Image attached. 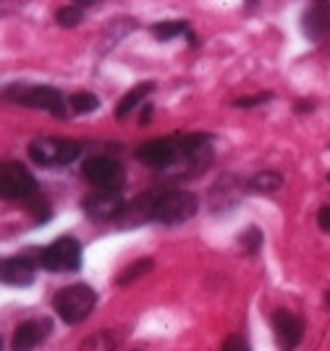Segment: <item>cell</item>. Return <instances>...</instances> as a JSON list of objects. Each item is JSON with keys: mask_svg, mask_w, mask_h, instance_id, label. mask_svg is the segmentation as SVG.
Here are the masks:
<instances>
[{"mask_svg": "<svg viewBox=\"0 0 330 351\" xmlns=\"http://www.w3.org/2000/svg\"><path fill=\"white\" fill-rule=\"evenodd\" d=\"M5 100L19 103L32 110H43L50 116H66V100L56 87H45V84H11L3 92Z\"/></svg>", "mask_w": 330, "mask_h": 351, "instance_id": "obj_1", "label": "cell"}, {"mask_svg": "<svg viewBox=\"0 0 330 351\" xmlns=\"http://www.w3.org/2000/svg\"><path fill=\"white\" fill-rule=\"evenodd\" d=\"M97 304V293L92 291L84 283H73V286H66L56 293L53 299V307H56L58 317L66 322V325H79L84 322L92 309Z\"/></svg>", "mask_w": 330, "mask_h": 351, "instance_id": "obj_2", "label": "cell"}, {"mask_svg": "<svg viewBox=\"0 0 330 351\" xmlns=\"http://www.w3.org/2000/svg\"><path fill=\"white\" fill-rule=\"evenodd\" d=\"M37 265L50 273H73L82 267V244L73 236H60L45 249H37Z\"/></svg>", "mask_w": 330, "mask_h": 351, "instance_id": "obj_3", "label": "cell"}, {"mask_svg": "<svg viewBox=\"0 0 330 351\" xmlns=\"http://www.w3.org/2000/svg\"><path fill=\"white\" fill-rule=\"evenodd\" d=\"M84 152V147L73 139H56V136H43V139H34L29 145V158L45 165V168H53V165H69L79 155Z\"/></svg>", "mask_w": 330, "mask_h": 351, "instance_id": "obj_4", "label": "cell"}, {"mask_svg": "<svg viewBox=\"0 0 330 351\" xmlns=\"http://www.w3.org/2000/svg\"><path fill=\"white\" fill-rule=\"evenodd\" d=\"M200 199L191 191H163L155 202V220L163 226H178L197 215Z\"/></svg>", "mask_w": 330, "mask_h": 351, "instance_id": "obj_5", "label": "cell"}, {"mask_svg": "<svg viewBox=\"0 0 330 351\" xmlns=\"http://www.w3.org/2000/svg\"><path fill=\"white\" fill-rule=\"evenodd\" d=\"M37 178L32 176L27 165L21 162H3L0 165V197L11 199V202H21V199H32L37 194Z\"/></svg>", "mask_w": 330, "mask_h": 351, "instance_id": "obj_6", "label": "cell"}, {"mask_svg": "<svg viewBox=\"0 0 330 351\" xmlns=\"http://www.w3.org/2000/svg\"><path fill=\"white\" fill-rule=\"evenodd\" d=\"M82 173H84V178L92 186L105 191H121L123 181H126L123 165L113 160V158H89L82 165Z\"/></svg>", "mask_w": 330, "mask_h": 351, "instance_id": "obj_7", "label": "cell"}, {"mask_svg": "<svg viewBox=\"0 0 330 351\" xmlns=\"http://www.w3.org/2000/svg\"><path fill=\"white\" fill-rule=\"evenodd\" d=\"M37 252H29V254H19V257H3L0 260V283L5 286H16V289H24L32 286L37 278Z\"/></svg>", "mask_w": 330, "mask_h": 351, "instance_id": "obj_8", "label": "cell"}, {"mask_svg": "<svg viewBox=\"0 0 330 351\" xmlns=\"http://www.w3.org/2000/svg\"><path fill=\"white\" fill-rule=\"evenodd\" d=\"M134 158L144 162V165H150V168H155V171L171 168L178 160V142H173V139H150L134 152Z\"/></svg>", "mask_w": 330, "mask_h": 351, "instance_id": "obj_9", "label": "cell"}, {"mask_svg": "<svg viewBox=\"0 0 330 351\" xmlns=\"http://www.w3.org/2000/svg\"><path fill=\"white\" fill-rule=\"evenodd\" d=\"M273 333H275V343L281 351H294L299 343H302L304 336V322L288 312V309H275L273 312Z\"/></svg>", "mask_w": 330, "mask_h": 351, "instance_id": "obj_10", "label": "cell"}, {"mask_svg": "<svg viewBox=\"0 0 330 351\" xmlns=\"http://www.w3.org/2000/svg\"><path fill=\"white\" fill-rule=\"evenodd\" d=\"M123 207H126V202H123L121 191L97 189L84 199L86 215L95 220H118V215L123 213Z\"/></svg>", "mask_w": 330, "mask_h": 351, "instance_id": "obj_11", "label": "cell"}, {"mask_svg": "<svg viewBox=\"0 0 330 351\" xmlns=\"http://www.w3.org/2000/svg\"><path fill=\"white\" fill-rule=\"evenodd\" d=\"M155 202H158V194L134 197L131 202H126L123 213L118 215V226H121V228H137V226H142V223L155 220Z\"/></svg>", "mask_w": 330, "mask_h": 351, "instance_id": "obj_12", "label": "cell"}, {"mask_svg": "<svg viewBox=\"0 0 330 351\" xmlns=\"http://www.w3.org/2000/svg\"><path fill=\"white\" fill-rule=\"evenodd\" d=\"M50 333V322L47 320H27L14 330L11 351H34Z\"/></svg>", "mask_w": 330, "mask_h": 351, "instance_id": "obj_13", "label": "cell"}, {"mask_svg": "<svg viewBox=\"0 0 330 351\" xmlns=\"http://www.w3.org/2000/svg\"><path fill=\"white\" fill-rule=\"evenodd\" d=\"M304 34L312 40H322L330 34V5H312L304 14Z\"/></svg>", "mask_w": 330, "mask_h": 351, "instance_id": "obj_14", "label": "cell"}, {"mask_svg": "<svg viewBox=\"0 0 330 351\" xmlns=\"http://www.w3.org/2000/svg\"><path fill=\"white\" fill-rule=\"evenodd\" d=\"M152 82H142V84H137L134 89H129L123 97H121V103L115 108V118H126L134 110V108H139V105L147 100V95L152 92Z\"/></svg>", "mask_w": 330, "mask_h": 351, "instance_id": "obj_15", "label": "cell"}, {"mask_svg": "<svg viewBox=\"0 0 330 351\" xmlns=\"http://www.w3.org/2000/svg\"><path fill=\"white\" fill-rule=\"evenodd\" d=\"M249 189L257 194H275L278 189H283V176L275 171H259L257 176H252Z\"/></svg>", "mask_w": 330, "mask_h": 351, "instance_id": "obj_16", "label": "cell"}, {"mask_svg": "<svg viewBox=\"0 0 330 351\" xmlns=\"http://www.w3.org/2000/svg\"><path fill=\"white\" fill-rule=\"evenodd\" d=\"M152 260L150 257H144V260H137V263H131V265H126L121 273H118V278H115V286H131L134 280H139V278H144L150 270H152Z\"/></svg>", "mask_w": 330, "mask_h": 351, "instance_id": "obj_17", "label": "cell"}, {"mask_svg": "<svg viewBox=\"0 0 330 351\" xmlns=\"http://www.w3.org/2000/svg\"><path fill=\"white\" fill-rule=\"evenodd\" d=\"M118 346V338L110 330H100V333H92V336L84 338L82 343V351H115Z\"/></svg>", "mask_w": 330, "mask_h": 351, "instance_id": "obj_18", "label": "cell"}, {"mask_svg": "<svg viewBox=\"0 0 330 351\" xmlns=\"http://www.w3.org/2000/svg\"><path fill=\"white\" fill-rule=\"evenodd\" d=\"M152 34L163 40V43H168L173 37H181V34H187V21H163V24H155L152 27Z\"/></svg>", "mask_w": 330, "mask_h": 351, "instance_id": "obj_19", "label": "cell"}, {"mask_svg": "<svg viewBox=\"0 0 330 351\" xmlns=\"http://www.w3.org/2000/svg\"><path fill=\"white\" fill-rule=\"evenodd\" d=\"M82 19H84V14H82V8H79V5H63V8H58L56 11V21L60 24V27H66V29L79 27V24H82Z\"/></svg>", "mask_w": 330, "mask_h": 351, "instance_id": "obj_20", "label": "cell"}, {"mask_svg": "<svg viewBox=\"0 0 330 351\" xmlns=\"http://www.w3.org/2000/svg\"><path fill=\"white\" fill-rule=\"evenodd\" d=\"M97 105H100V100H97L92 92H79V95H73V97H71L73 113H79V116L95 113V110H97Z\"/></svg>", "mask_w": 330, "mask_h": 351, "instance_id": "obj_21", "label": "cell"}, {"mask_svg": "<svg viewBox=\"0 0 330 351\" xmlns=\"http://www.w3.org/2000/svg\"><path fill=\"white\" fill-rule=\"evenodd\" d=\"M239 244H241L246 252H257L259 244H262V234H259V228H244V234L239 236Z\"/></svg>", "mask_w": 330, "mask_h": 351, "instance_id": "obj_22", "label": "cell"}, {"mask_svg": "<svg viewBox=\"0 0 330 351\" xmlns=\"http://www.w3.org/2000/svg\"><path fill=\"white\" fill-rule=\"evenodd\" d=\"M220 351H252V349H249V343H246L244 336L233 333V336L226 338V343H223V349H220Z\"/></svg>", "mask_w": 330, "mask_h": 351, "instance_id": "obj_23", "label": "cell"}, {"mask_svg": "<svg viewBox=\"0 0 330 351\" xmlns=\"http://www.w3.org/2000/svg\"><path fill=\"white\" fill-rule=\"evenodd\" d=\"M273 95H257V97H241V100H236V108H255L259 103H268Z\"/></svg>", "mask_w": 330, "mask_h": 351, "instance_id": "obj_24", "label": "cell"}, {"mask_svg": "<svg viewBox=\"0 0 330 351\" xmlns=\"http://www.w3.org/2000/svg\"><path fill=\"white\" fill-rule=\"evenodd\" d=\"M317 226H320L322 231H328V234H330V205L320 207V213H317Z\"/></svg>", "mask_w": 330, "mask_h": 351, "instance_id": "obj_25", "label": "cell"}, {"mask_svg": "<svg viewBox=\"0 0 330 351\" xmlns=\"http://www.w3.org/2000/svg\"><path fill=\"white\" fill-rule=\"evenodd\" d=\"M325 304L330 307V291H328V296H325Z\"/></svg>", "mask_w": 330, "mask_h": 351, "instance_id": "obj_26", "label": "cell"}, {"mask_svg": "<svg viewBox=\"0 0 330 351\" xmlns=\"http://www.w3.org/2000/svg\"><path fill=\"white\" fill-rule=\"evenodd\" d=\"M0 351H3V338H0Z\"/></svg>", "mask_w": 330, "mask_h": 351, "instance_id": "obj_27", "label": "cell"}]
</instances>
